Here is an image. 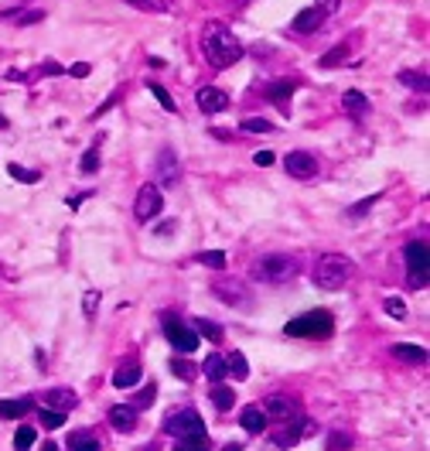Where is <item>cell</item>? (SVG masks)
Returning <instances> with one entry per match:
<instances>
[{
    "mask_svg": "<svg viewBox=\"0 0 430 451\" xmlns=\"http://www.w3.org/2000/svg\"><path fill=\"white\" fill-rule=\"evenodd\" d=\"M253 277L256 281H263V284H290L294 277H297V260L294 256H287V253H267V256H260V260H253Z\"/></svg>",
    "mask_w": 430,
    "mask_h": 451,
    "instance_id": "277c9868",
    "label": "cell"
},
{
    "mask_svg": "<svg viewBox=\"0 0 430 451\" xmlns=\"http://www.w3.org/2000/svg\"><path fill=\"white\" fill-rule=\"evenodd\" d=\"M44 21V10H28V14H17V24H38Z\"/></svg>",
    "mask_w": 430,
    "mask_h": 451,
    "instance_id": "60d3db41",
    "label": "cell"
},
{
    "mask_svg": "<svg viewBox=\"0 0 430 451\" xmlns=\"http://www.w3.org/2000/svg\"><path fill=\"white\" fill-rule=\"evenodd\" d=\"M35 438H38V431H35V427H21V431H17V438H14V445L24 451V448H31V445H35Z\"/></svg>",
    "mask_w": 430,
    "mask_h": 451,
    "instance_id": "8d00e7d4",
    "label": "cell"
},
{
    "mask_svg": "<svg viewBox=\"0 0 430 451\" xmlns=\"http://www.w3.org/2000/svg\"><path fill=\"white\" fill-rule=\"evenodd\" d=\"M160 178L164 181H174L178 178V158L171 151H160Z\"/></svg>",
    "mask_w": 430,
    "mask_h": 451,
    "instance_id": "83f0119b",
    "label": "cell"
},
{
    "mask_svg": "<svg viewBox=\"0 0 430 451\" xmlns=\"http://www.w3.org/2000/svg\"><path fill=\"white\" fill-rule=\"evenodd\" d=\"M208 397H212V404H215L219 410H229L235 404V390L233 386H226V383H215Z\"/></svg>",
    "mask_w": 430,
    "mask_h": 451,
    "instance_id": "603a6c76",
    "label": "cell"
},
{
    "mask_svg": "<svg viewBox=\"0 0 430 451\" xmlns=\"http://www.w3.org/2000/svg\"><path fill=\"white\" fill-rule=\"evenodd\" d=\"M195 103L201 113H222V110H229V96L222 89H215V85H201L195 92Z\"/></svg>",
    "mask_w": 430,
    "mask_h": 451,
    "instance_id": "30bf717a",
    "label": "cell"
},
{
    "mask_svg": "<svg viewBox=\"0 0 430 451\" xmlns=\"http://www.w3.org/2000/svg\"><path fill=\"white\" fill-rule=\"evenodd\" d=\"M321 21H324V14H321L317 7H304V10L294 17V31H297V35H314V31L321 28Z\"/></svg>",
    "mask_w": 430,
    "mask_h": 451,
    "instance_id": "9a60e30c",
    "label": "cell"
},
{
    "mask_svg": "<svg viewBox=\"0 0 430 451\" xmlns=\"http://www.w3.org/2000/svg\"><path fill=\"white\" fill-rule=\"evenodd\" d=\"M294 89H297V82H294V79H280V82H270V85H267V96H270L274 103H280V106H283V103L294 96Z\"/></svg>",
    "mask_w": 430,
    "mask_h": 451,
    "instance_id": "44dd1931",
    "label": "cell"
},
{
    "mask_svg": "<svg viewBox=\"0 0 430 451\" xmlns=\"http://www.w3.org/2000/svg\"><path fill=\"white\" fill-rule=\"evenodd\" d=\"M44 407H51V410H62V413H69V410L78 404V397H76V390H65V386H58V390H48L44 397Z\"/></svg>",
    "mask_w": 430,
    "mask_h": 451,
    "instance_id": "5bb4252c",
    "label": "cell"
},
{
    "mask_svg": "<svg viewBox=\"0 0 430 451\" xmlns=\"http://www.w3.org/2000/svg\"><path fill=\"white\" fill-rule=\"evenodd\" d=\"M222 363H226V376H233V379H246L249 376V363H246V356L233 349L229 356H222Z\"/></svg>",
    "mask_w": 430,
    "mask_h": 451,
    "instance_id": "ffe728a7",
    "label": "cell"
},
{
    "mask_svg": "<svg viewBox=\"0 0 430 451\" xmlns=\"http://www.w3.org/2000/svg\"><path fill=\"white\" fill-rule=\"evenodd\" d=\"M201 51H205V62H208L212 69H229V65H235V62L242 58L239 38H235L226 24H219V21L205 24V31H201Z\"/></svg>",
    "mask_w": 430,
    "mask_h": 451,
    "instance_id": "6da1fadb",
    "label": "cell"
},
{
    "mask_svg": "<svg viewBox=\"0 0 430 451\" xmlns=\"http://www.w3.org/2000/svg\"><path fill=\"white\" fill-rule=\"evenodd\" d=\"M290 420H294V424H290L287 431H280V434H274V438H270L276 448H290V445H297V441H301V438H304V434H308V431L314 427L308 417H297V413H294Z\"/></svg>",
    "mask_w": 430,
    "mask_h": 451,
    "instance_id": "7c38bea8",
    "label": "cell"
},
{
    "mask_svg": "<svg viewBox=\"0 0 430 451\" xmlns=\"http://www.w3.org/2000/svg\"><path fill=\"white\" fill-rule=\"evenodd\" d=\"M399 82H403V85H410V89L427 92V76H417V72H399Z\"/></svg>",
    "mask_w": 430,
    "mask_h": 451,
    "instance_id": "e575fe53",
    "label": "cell"
},
{
    "mask_svg": "<svg viewBox=\"0 0 430 451\" xmlns=\"http://www.w3.org/2000/svg\"><path fill=\"white\" fill-rule=\"evenodd\" d=\"M406 267H410V287H427V270H430V253L427 243H410L403 249Z\"/></svg>",
    "mask_w": 430,
    "mask_h": 451,
    "instance_id": "8992f818",
    "label": "cell"
},
{
    "mask_svg": "<svg viewBox=\"0 0 430 451\" xmlns=\"http://www.w3.org/2000/svg\"><path fill=\"white\" fill-rule=\"evenodd\" d=\"M7 82H28L24 79V72H17V69H7V76H3Z\"/></svg>",
    "mask_w": 430,
    "mask_h": 451,
    "instance_id": "c3c4849f",
    "label": "cell"
},
{
    "mask_svg": "<svg viewBox=\"0 0 430 451\" xmlns=\"http://www.w3.org/2000/svg\"><path fill=\"white\" fill-rule=\"evenodd\" d=\"M235 3H239V7H242V3H249V0H235Z\"/></svg>",
    "mask_w": 430,
    "mask_h": 451,
    "instance_id": "f907efd6",
    "label": "cell"
},
{
    "mask_svg": "<svg viewBox=\"0 0 430 451\" xmlns=\"http://www.w3.org/2000/svg\"><path fill=\"white\" fill-rule=\"evenodd\" d=\"M283 167H287V174H294V178H314V174H317V158L308 154V151H290V154L283 158Z\"/></svg>",
    "mask_w": 430,
    "mask_h": 451,
    "instance_id": "9c48e42d",
    "label": "cell"
},
{
    "mask_svg": "<svg viewBox=\"0 0 430 451\" xmlns=\"http://www.w3.org/2000/svg\"><path fill=\"white\" fill-rule=\"evenodd\" d=\"M345 58H349V44H338V48H331V51L321 58V65L331 69V65H338V62H345Z\"/></svg>",
    "mask_w": 430,
    "mask_h": 451,
    "instance_id": "836d02e7",
    "label": "cell"
},
{
    "mask_svg": "<svg viewBox=\"0 0 430 451\" xmlns=\"http://www.w3.org/2000/svg\"><path fill=\"white\" fill-rule=\"evenodd\" d=\"M144 379V372H140V363L137 359H123L117 366V372H113V386L117 390H130V386H137Z\"/></svg>",
    "mask_w": 430,
    "mask_h": 451,
    "instance_id": "4fadbf2b",
    "label": "cell"
},
{
    "mask_svg": "<svg viewBox=\"0 0 430 451\" xmlns=\"http://www.w3.org/2000/svg\"><path fill=\"white\" fill-rule=\"evenodd\" d=\"M195 335H205L208 342H222V328L215 322H208V318H198L195 322Z\"/></svg>",
    "mask_w": 430,
    "mask_h": 451,
    "instance_id": "f1b7e54d",
    "label": "cell"
},
{
    "mask_svg": "<svg viewBox=\"0 0 430 451\" xmlns=\"http://www.w3.org/2000/svg\"><path fill=\"white\" fill-rule=\"evenodd\" d=\"M99 167V154L96 151H85V158H82V171H96Z\"/></svg>",
    "mask_w": 430,
    "mask_h": 451,
    "instance_id": "b9f144b4",
    "label": "cell"
},
{
    "mask_svg": "<svg viewBox=\"0 0 430 451\" xmlns=\"http://www.w3.org/2000/svg\"><path fill=\"white\" fill-rule=\"evenodd\" d=\"M96 304H99V294H96V290H85V297H82V311H85V315H92V311H96Z\"/></svg>",
    "mask_w": 430,
    "mask_h": 451,
    "instance_id": "ab89813d",
    "label": "cell"
},
{
    "mask_svg": "<svg viewBox=\"0 0 430 451\" xmlns=\"http://www.w3.org/2000/svg\"><path fill=\"white\" fill-rule=\"evenodd\" d=\"M331 325H335L331 311H308V315L287 322L283 331L294 335V338H328V335H331Z\"/></svg>",
    "mask_w": 430,
    "mask_h": 451,
    "instance_id": "5b68a950",
    "label": "cell"
},
{
    "mask_svg": "<svg viewBox=\"0 0 430 451\" xmlns=\"http://www.w3.org/2000/svg\"><path fill=\"white\" fill-rule=\"evenodd\" d=\"M352 270L355 267L345 253H324L314 263V284L321 290H338V287H345L352 281Z\"/></svg>",
    "mask_w": 430,
    "mask_h": 451,
    "instance_id": "3957f363",
    "label": "cell"
},
{
    "mask_svg": "<svg viewBox=\"0 0 430 451\" xmlns=\"http://www.w3.org/2000/svg\"><path fill=\"white\" fill-rule=\"evenodd\" d=\"M110 424L117 431H133L137 427V407L133 404H119V407L110 410Z\"/></svg>",
    "mask_w": 430,
    "mask_h": 451,
    "instance_id": "2e32d148",
    "label": "cell"
},
{
    "mask_svg": "<svg viewBox=\"0 0 430 451\" xmlns=\"http://www.w3.org/2000/svg\"><path fill=\"white\" fill-rule=\"evenodd\" d=\"M164 335H167V342H171L178 352H195L198 335L188 325H181L178 318H167V322H164Z\"/></svg>",
    "mask_w": 430,
    "mask_h": 451,
    "instance_id": "ba28073f",
    "label": "cell"
},
{
    "mask_svg": "<svg viewBox=\"0 0 430 451\" xmlns=\"http://www.w3.org/2000/svg\"><path fill=\"white\" fill-rule=\"evenodd\" d=\"M147 92L154 96V99L164 106V110H167V113H174V110H178V106H174V99H171V92H167L160 82H147Z\"/></svg>",
    "mask_w": 430,
    "mask_h": 451,
    "instance_id": "484cf974",
    "label": "cell"
},
{
    "mask_svg": "<svg viewBox=\"0 0 430 451\" xmlns=\"http://www.w3.org/2000/svg\"><path fill=\"white\" fill-rule=\"evenodd\" d=\"M239 126H242L246 133H274V123L263 120V117H249V120H242Z\"/></svg>",
    "mask_w": 430,
    "mask_h": 451,
    "instance_id": "f546056e",
    "label": "cell"
},
{
    "mask_svg": "<svg viewBox=\"0 0 430 451\" xmlns=\"http://www.w3.org/2000/svg\"><path fill=\"white\" fill-rule=\"evenodd\" d=\"M372 202H376V199H365V202L352 205V208H349V215H362V212H369V208H372Z\"/></svg>",
    "mask_w": 430,
    "mask_h": 451,
    "instance_id": "f6af8a7d",
    "label": "cell"
},
{
    "mask_svg": "<svg viewBox=\"0 0 430 451\" xmlns=\"http://www.w3.org/2000/svg\"><path fill=\"white\" fill-rule=\"evenodd\" d=\"M253 161L260 164V167H270L276 158H274V151H256V158H253Z\"/></svg>",
    "mask_w": 430,
    "mask_h": 451,
    "instance_id": "ee69618b",
    "label": "cell"
},
{
    "mask_svg": "<svg viewBox=\"0 0 430 451\" xmlns=\"http://www.w3.org/2000/svg\"><path fill=\"white\" fill-rule=\"evenodd\" d=\"M392 356L403 359V363H427V349L424 345H410V342H396Z\"/></svg>",
    "mask_w": 430,
    "mask_h": 451,
    "instance_id": "d6986e66",
    "label": "cell"
},
{
    "mask_svg": "<svg viewBox=\"0 0 430 451\" xmlns=\"http://www.w3.org/2000/svg\"><path fill=\"white\" fill-rule=\"evenodd\" d=\"M7 174L17 178V181H24V185H35V181H38V171H28V167H21V164H7Z\"/></svg>",
    "mask_w": 430,
    "mask_h": 451,
    "instance_id": "1f68e13d",
    "label": "cell"
},
{
    "mask_svg": "<svg viewBox=\"0 0 430 451\" xmlns=\"http://www.w3.org/2000/svg\"><path fill=\"white\" fill-rule=\"evenodd\" d=\"M31 407H35L31 400H0V417H3V420H17V417H24Z\"/></svg>",
    "mask_w": 430,
    "mask_h": 451,
    "instance_id": "7402d4cb",
    "label": "cell"
},
{
    "mask_svg": "<svg viewBox=\"0 0 430 451\" xmlns=\"http://www.w3.org/2000/svg\"><path fill=\"white\" fill-rule=\"evenodd\" d=\"M3 126H7V117H3V113H0V130H3Z\"/></svg>",
    "mask_w": 430,
    "mask_h": 451,
    "instance_id": "681fc988",
    "label": "cell"
},
{
    "mask_svg": "<svg viewBox=\"0 0 430 451\" xmlns=\"http://www.w3.org/2000/svg\"><path fill=\"white\" fill-rule=\"evenodd\" d=\"M126 3L144 7V10H171L174 7V0H126Z\"/></svg>",
    "mask_w": 430,
    "mask_h": 451,
    "instance_id": "d590c367",
    "label": "cell"
},
{
    "mask_svg": "<svg viewBox=\"0 0 430 451\" xmlns=\"http://www.w3.org/2000/svg\"><path fill=\"white\" fill-rule=\"evenodd\" d=\"M263 413H267V420H290L294 413H301L297 410V400L294 397H267L263 400Z\"/></svg>",
    "mask_w": 430,
    "mask_h": 451,
    "instance_id": "8fae6325",
    "label": "cell"
},
{
    "mask_svg": "<svg viewBox=\"0 0 430 451\" xmlns=\"http://www.w3.org/2000/svg\"><path fill=\"white\" fill-rule=\"evenodd\" d=\"M41 424H44L48 431H55V427L65 424V413H62V410H51V407H41Z\"/></svg>",
    "mask_w": 430,
    "mask_h": 451,
    "instance_id": "4dcf8cb0",
    "label": "cell"
},
{
    "mask_svg": "<svg viewBox=\"0 0 430 451\" xmlns=\"http://www.w3.org/2000/svg\"><path fill=\"white\" fill-rule=\"evenodd\" d=\"M69 76H76V79H82V76H89V65H85V62H76V65L69 69Z\"/></svg>",
    "mask_w": 430,
    "mask_h": 451,
    "instance_id": "bcb514c9",
    "label": "cell"
},
{
    "mask_svg": "<svg viewBox=\"0 0 430 451\" xmlns=\"http://www.w3.org/2000/svg\"><path fill=\"white\" fill-rule=\"evenodd\" d=\"M198 263H205L212 270H226V253L222 249H205V253H198Z\"/></svg>",
    "mask_w": 430,
    "mask_h": 451,
    "instance_id": "4316f807",
    "label": "cell"
},
{
    "mask_svg": "<svg viewBox=\"0 0 430 451\" xmlns=\"http://www.w3.org/2000/svg\"><path fill=\"white\" fill-rule=\"evenodd\" d=\"M167 434L181 445V448H208V434H205V420H201V413L192 407L178 410V413H171L167 417Z\"/></svg>",
    "mask_w": 430,
    "mask_h": 451,
    "instance_id": "7a4b0ae2",
    "label": "cell"
},
{
    "mask_svg": "<svg viewBox=\"0 0 430 451\" xmlns=\"http://www.w3.org/2000/svg\"><path fill=\"white\" fill-rule=\"evenodd\" d=\"M342 106L349 110V117L362 120V117L369 113V96H365V92H358V89H349V92L342 96Z\"/></svg>",
    "mask_w": 430,
    "mask_h": 451,
    "instance_id": "e0dca14e",
    "label": "cell"
},
{
    "mask_svg": "<svg viewBox=\"0 0 430 451\" xmlns=\"http://www.w3.org/2000/svg\"><path fill=\"white\" fill-rule=\"evenodd\" d=\"M386 315H392V318H403V315H406V304H403L399 297H386Z\"/></svg>",
    "mask_w": 430,
    "mask_h": 451,
    "instance_id": "74e56055",
    "label": "cell"
},
{
    "mask_svg": "<svg viewBox=\"0 0 430 451\" xmlns=\"http://www.w3.org/2000/svg\"><path fill=\"white\" fill-rule=\"evenodd\" d=\"M239 424H242V431L246 434H263V427H267V413L260 407H246L239 413Z\"/></svg>",
    "mask_w": 430,
    "mask_h": 451,
    "instance_id": "ac0fdd59",
    "label": "cell"
},
{
    "mask_svg": "<svg viewBox=\"0 0 430 451\" xmlns=\"http://www.w3.org/2000/svg\"><path fill=\"white\" fill-rule=\"evenodd\" d=\"M314 7L328 17V14H338V7H342V0H314Z\"/></svg>",
    "mask_w": 430,
    "mask_h": 451,
    "instance_id": "f35d334b",
    "label": "cell"
},
{
    "mask_svg": "<svg viewBox=\"0 0 430 451\" xmlns=\"http://www.w3.org/2000/svg\"><path fill=\"white\" fill-rule=\"evenodd\" d=\"M201 372H205L208 379H229V376H226V363H222V356H219V352L205 356V363H201Z\"/></svg>",
    "mask_w": 430,
    "mask_h": 451,
    "instance_id": "cb8c5ba5",
    "label": "cell"
},
{
    "mask_svg": "<svg viewBox=\"0 0 430 451\" xmlns=\"http://www.w3.org/2000/svg\"><path fill=\"white\" fill-rule=\"evenodd\" d=\"M41 72H48V76H62L65 69H62V65H55V62H44V69H41Z\"/></svg>",
    "mask_w": 430,
    "mask_h": 451,
    "instance_id": "7dc6e473",
    "label": "cell"
},
{
    "mask_svg": "<svg viewBox=\"0 0 430 451\" xmlns=\"http://www.w3.org/2000/svg\"><path fill=\"white\" fill-rule=\"evenodd\" d=\"M171 372H174V376H181V379L188 383V379L198 372V366H192L188 359H171Z\"/></svg>",
    "mask_w": 430,
    "mask_h": 451,
    "instance_id": "d6a6232c",
    "label": "cell"
},
{
    "mask_svg": "<svg viewBox=\"0 0 430 451\" xmlns=\"http://www.w3.org/2000/svg\"><path fill=\"white\" fill-rule=\"evenodd\" d=\"M160 208H164V195H160V188H157V185H144V188L137 192L133 215H137L140 222H151V219L160 215Z\"/></svg>",
    "mask_w": 430,
    "mask_h": 451,
    "instance_id": "52a82bcc",
    "label": "cell"
},
{
    "mask_svg": "<svg viewBox=\"0 0 430 451\" xmlns=\"http://www.w3.org/2000/svg\"><path fill=\"white\" fill-rule=\"evenodd\" d=\"M69 448L72 451H96L99 448V441H96V434H89V431H76V434L69 438Z\"/></svg>",
    "mask_w": 430,
    "mask_h": 451,
    "instance_id": "d4e9b609",
    "label": "cell"
},
{
    "mask_svg": "<svg viewBox=\"0 0 430 451\" xmlns=\"http://www.w3.org/2000/svg\"><path fill=\"white\" fill-rule=\"evenodd\" d=\"M328 445H331V448H349V445H352V438H349V434H331V438H328Z\"/></svg>",
    "mask_w": 430,
    "mask_h": 451,
    "instance_id": "7bdbcfd3",
    "label": "cell"
}]
</instances>
